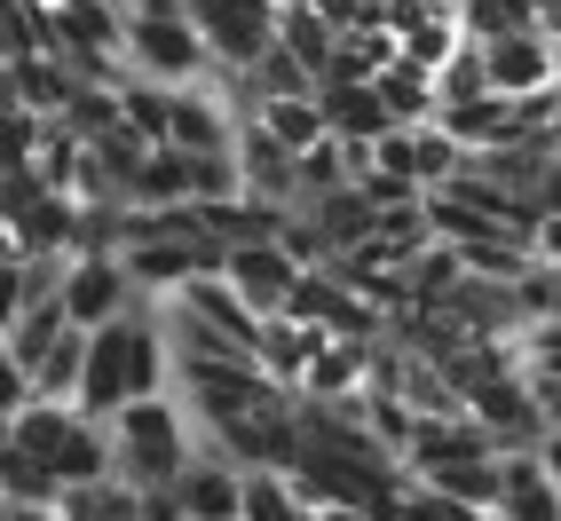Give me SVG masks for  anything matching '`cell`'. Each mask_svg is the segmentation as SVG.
<instances>
[{
  "label": "cell",
  "instance_id": "1",
  "mask_svg": "<svg viewBox=\"0 0 561 521\" xmlns=\"http://www.w3.org/2000/svg\"><path fill=\"white\" fill-rule=\"evenodd\" d=\"M159 387H167V340H159V324H151V301L88 324L80 380H71V412L111 419L127 395H159Z\"/></svg>",
  "mask_w": 561,
  "mask_h": 521
},
{
  "label": "cell",
  "instance_id": "2",
  "mask_svg": "<svg viewBox=\"0 0 561 521\" xmlns=\"http://www.w3.org/2000/svg\"><path fill=\"white\" fill-rule=\"evenodd\" d=\"M111 435V474L127 482V490H159V482H174V466L191 459V412L182 403L159 395H127L119 412L103 419Z\"/></svg>",
  "mask_w": 561,
  "mask_h": 521
},
{
  "label": "cell",
  "instance_id": "8",
  "mask_svg": "<svg viewBox=\"0 0 561 521\" xmlns=\"http://www.w3.org/2000/svg\"><path fill=\"white\" fill-rule=\"evenodd\" d=\"M371 95L388 103V119H427L435 111V80H427V63H411V56H388L371 71Z\"/></svg>",
  "mask_w": 561,
  "mask_h": 521
},
{
  "label": "cell",
  "instance_id": "3",
  "mask_svg": "<svg viewBox=\"0 0 561 521\" xmlns=\"http://www.w3.org/2000/svg\"><path fill=\"white\" fill-rule=\"evenodd\" d=\"M119 63L135 71V80H198V71L214 63L206 40H198V24L182 16V0H135V9L119 16Z\"/></svg>",
  "mask_w": 561,
  "mask_h": 521
},
{
  "label": "cell",
  "instance_id": "4",
  "mask_svg": "<svg viewBox=\"0 0 561 521\" xmlns=\"http://www.w3.org/2000/svg\"><path fill=\"white\" fill-rule=\"evenodd\" d=\"M56 309L88 332V324L119 316V309H142V292L127 285V269H119V253H111V245H71L64 253V277H56Z\"/></svg>",
  "mask_w": 561,
  "mask_h": 521
},
{
  "label": "cell",
  "instance_id": "7",
  "mask_svg": "<svg viewBox=\"0 0 561 521\" xmlns=\"http://www.w3.org/2000/svg\"><path fill=\"white\" fill-rule=\"evenodd\" d=\"M230 159H238V190L261 198V206H293V151L261 127V119H238L230 135Z\"/></svg>",
  "mask_w": 561,
  "mask_h": 521
},
{
  "label": "cell",
  "instance_id": "5",
  "mask_svg": "<svg viewBox=\"0 0 561 521\" xmlns=\"http://www.w3.org/2000/svg\"><path fill=\"white\" fill-rule=\"evenodd\" d=\"M221 277H230V292L253 316H277L293 277H301V260H293L277 238H245V245H221Z\"/></svg>",
  "mask_w": 561,
  "mask_h": 521
},
{
  "label": "cell",
  "instance_id": "6",
  "mask_svg": "<svg viewBox=\"0 0 561 521\" xmlns=\"http://www.w3.org/2000/svg\"><path fill=\"white\" fill-rule=\"evenodd\" d=\"M474 56H482V80H491L499 95H514V88H553V32H538V24L499 32V40H474Z\"/></svg>",
  "mask_w": 561,
  "mask_h": 521
},
{
  "label": "cell",
  "instance_id": "9",
  "mask_svg": "<svg viewBox=\"0 0 561 521\" xmlns=\"http://www.w3.org/2000/svg\"><path fill=\"white\" fill-rule=\"evenodd\" d=\"M427 80H435V103H467V95H491V80H482V56H474V40H467V32L451 40V56H443V63L427 71Z\"/></svg>",
  "mask_w": 561,
  "mask_h": 521
}]
</instances>
